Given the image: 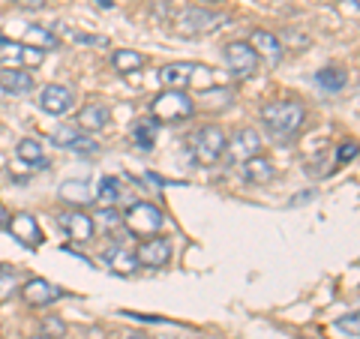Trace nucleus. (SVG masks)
Here are the masks:
<instances>
[{
	"instance_id": "1",
	"label": "nucleus",
	"mask_w": 360,
	"mask_h": 339,
	"mask_svg": "<svg viewBox=\"0 0 360 339\" xmlns=\"http://www.w3.org/2000/svg\"><path fill=\"white\" fill-rule=\"evenodd\" d=\"M303 117H307V108L297 99H274L262 108V123L267 127V132L274 139H288L300 129Z\"/></svg>"
},
{
	"instance_id": "2",
	"label": "nucleus",
	"mask_w": 360,
	"mask_h": 339,
	"mask_svg": "<svg viewBox=\"0 0 360 339\" xmlns=\"http://www.w3.org/2000/svg\"><path fill=\"white\" fill-rule=\"evenodd\" d=\"M153 117L160 123H180V120H189L195 115V103L186 90H174V87H165L160 96L153 99Z\"/></svg>"
},
{
	"instance_id": "3",
	"label": "nucleus",
	"mask_w": 360,
	"mask_h": 339,
	"mask_svg": "<svg viewBox=\"0 0 360 339\" xmlns=\"http://www.w3.org/2000/svg\"><path fill=\"white\" fill-rule=\"evenodd\" d=\"M229 15L217 13V9H205V6H186L184 13L177 15V33L180 37H207V33H217Z\"/></svg>"
},
{
	"instance_id": "4",
	"label": "nucleus",
	"mask_w": 360,
	"mask_h": 339,
	"mask_svg": "<svg viewBox=\"0 0 360 339\" xmlns=\"http://www.w3.org/2000/svg\"><path fill=\"white\" fill-rule=\"evenodd\" d=\"M225 148H229V139L219 127H201L193 139H189V151H193V160L198 165H217L222 156H225Z\"/></svg>"
},
{
	"instance_id": "5",
	"label": "nucleus",
	"mask_w": 360,
	"mask_h": 339,
	"mask_svg": "<svg viewBox=\"0 0 360 339\" xmlns=\"http://www.w3.org/2000/svg\"><path fill=\"white\" fill-rule=\"evenodd\" d=\"M120 222L127 225V231L135 234V237H150V234H160L162 229V210L156 205H148V201H139L127 210V217H120Z\"/></svg>"
},
{
	"instance_id": "6",
	"label": "nucleus",
	"mask_w": 360,
	"mask_h": 339,
	"mask_svg": "<svg viewBox=\"0 0 360 339\" xmlns=\"http://www.w3.org/2000/svg\"><path fill=\"white\" fill-rule=\"evenodd\" d=\"M222 58L234 78H250L258 72V54L250 42H229L222 49Z\"/></svg>"
},
{
	"instance_id": "7",
	"label": "nucleus",
	"mask_w": 360,
	"mask_h": 339,
	"mask_svg": "<svg viewBox=\"0 0 360 339\" xmlns=\"http://www.w3.org/2000/svg\"><path fill=\"white\" fill-rule=\"evenodd\" d=\"M135 262H139L141 267H165L168 262H172V241L162 234H150L144 237V241L135 246Z\"/></svg>"
},
{
	"instance_id": "8",
	"label": "nucleus",
	"mask_w": 360,
	"mask_h": 339,
	"mask_svg": "<svg viewBox=\"0 0 360 339\" xmlns=\"http://www.w3.org/2000/svg\"><path fill=\"white\" fill-rule=\"evenodd\" d=\"M42 58H45L42 49H33V45L0 37V63H6V66H13V63H18V66H39Z\"/></svg>"
},
{
	"instance_id": "9",
	"label": "nucleus",
	"mask_w": 360,
	"mask_h": 339,
	"mask_svg": "<svg viewBox=\"0 0 360 339\" xmlns=\"http://www.w3.org/2000/svg\"><path fill=\"white\" fill-rule=\"evenodd\" d=\"M18 295H21V300H25L27 307L42 309V307H51L54 300H60L63 291L58 286H51L49 279H27L25 286L18 288Z\"/></svg>"
},
{
	"instance_id": "10",
	"label": "nucleus",
	"mask_w": 360,
	"mask_h": 339,
	"mask_svg": "<svg viewBox=\"0 0 360 339\" xmlns=\"http://www.w3.org/2000/svg\"><path fill=\"white\" fill-rule=\"evenodd\" d=\"M72 105H75V96H72L70 87H63V84H45L39 90V108L49 111V115H54V117L66 115Z\"/></svg>"
},
{
	"instance_id": "11",
	"label": "nucleus",
	"mask_w": 360,
	"mask_h": 339,
	"mask_svg": "<svg viewBox=\"0 0 360 339\" xmlns=\"http://www.w3.org/2000/svg\"><path fill=\"white\" fill-rule=\"evenodd\" d=\"M6 231L15 237L21 246H27V250H39L42 246V229L37 225V219L30 217V213H18V217L9 219Z\"/></svg>"
},
{
	"instance_id": "12",
	"label": "nucleus",
	"mask_w": 360,
	"mask_h": 339,
	"mask_svg": "<svg viewBox=\"0 0 360 339\" xmlns=\"http://www.w3.org/2000/svg\"><path fill=\"white\" fill-rule=\"evenodd\" d=\"M58 225L72 237L75 243L90 241V237H94V231H96L94 219H90L87 213H82V210H63V213H58Z\"/></svg>"
},
{
	"instance_id": "13",
	"label": "nucleus",
	"mask_w": 360,
	"mask_h": 339,
	"mask_svg": "<svg viewBox=\"0 0 360 339\" xmlns=\"http://www.w3.org/2000/svg\"><path fill=\"white\" fill-rule=\"evenodd\" d=\"M51 139L58 141V148H66V151H75V153H99V144L94 139L82 135L78 127H58L51 132Z\"/></svg>"
},
{
	"instance_id": "14",
	"label": "nucleus",
	"mask_w": 360,
	"mask_h": 339,
	"mask_svg": "<svg viewBox=\"0 0 360 339\" xmlns=\"http://www.w3.org/2000/svg\"><path fill=\"white\" fill-rule=\"evenodd\" d=\"M103 264L111 270V274H117V276H132L135 267H139V262H135V252L129 250V246H123V243L108 246V250L103 252Z\"/></svg>"
},
{
	"instance_id": "15",
	"label": "nucleus",
	"mask_w": 360,
	"mask_h": 339,
	"mask_svg": "<svg viewBox=\"0 0 360 339\" xmlns=\"http://www.w3.org/2000/svg\"><path fill=\"white\" fill-rule=\"evenodd\" d=\"M225 151H229V160H250V156L262 153V135L250 127L238 129L231 139V148H225Z\"/></svg>"
},
{
	"instance_id": "16",
	"label": "nucleus",
	"mask_w": 360,
	"mask_h": 339,
	"mask_svg": "<svg viewBox=\"0 0 360 339\" xmlns=\"http://www.w3.org/2000/svg\"><path fill=\"white\" fill-rule=\"evenodd\" d=\"M0 90H4V94H13V96L30 94L33 75L25 70V66H6V70H0Z\"/></svg>"
},
{
	"instance_id": "17",
	"label": "nucleus",
	"mask_w": 360,
	"mask_h": 339,
	"mask_svg": "<svg viewBox=\"0 0 360 339\" xmlns=\"http://www.w3.org/2000/svg\"><path fill=\"white\" fill-rule=\"evenodd\" d=\"M198 70H201L198 63H168V66H162V70H160V84H162V87L184 90V87L195 78Z\"/></svg>"
},
{
	"instance_id": "18",
	"label": "nucleus",
	"mask_w": 360,
	"mask_h": 339,
	"mask_svg": "<svg viewBox=\"0 0 360 339\" xmlns=\"http://www.w3.org/2000/svg\"><path fill=\"white\" fill-rule=\"evenodd\" d=\"M250 45L255 49L258 58H264L270 66H276L279 60H283V42H279L274 33H267V30H252Z\"/></svg>"
},
{
	"instance_id": "19",
	"label": "nucleus",
	"mask_w": 360,
	"mask_h": 339,
	"mask_svg": "<svg viewBox=\"0 0 360 339\" xmlns=\"http://www.w3.org/2000/svg\"><path fill=\"white\" fill-rule=\"evenodd\" d=\"M243 177L250 180V184H255V186H264V184H270V180L276 177V168H274V162H270L267 156L255 153V156H250V160H243Z\"/></svg>"
},
{
	"instance_id": "20",
	"label": "nucleus",
	"mask_w": 360,
	"mask_h": 339,
	"mask_svg": "<svg viewBox=\"0 0 360 339\" xmlns=\"http://www.w3.org/2000/svg\"><path fill=\"white\" fill-rule=\"evenodd\" d=\"M58 196H60L63 205H72V207H87L96 201V196L90 192V186L84 180H66V184L58 186Z\"/></svg>"
},
{
	"instance_id": "21",
	"label": "nucleus",
	"mask_w": 360,
	"mask_h": 339,
	"mask_svg": "<svg viewBox=\"0 0 360 339\" xmlns=\"http://www.w3.org/2000/svg\"><path fill=\"white\" fill-rule=\"evenodd\" d=\"M15 156H18L21 162H27L33 172H45V168L51 165L49 156H45V151H42V144L37 139H21L15 144Z\"/></svg>"
},
{
	"instance_id": "22",
	"label": "nucleus",
	"mask_w": 360,
	"mask_h": 339,
	"mask_svg": "<svg viewBox=\"0 0 360 339\" xmlns=\"http://www.w3.org/2000/svg\"><path fill=\"white\" fill-rule=\"evenodd\" d=\"M78 129H84V132H103L108 127V108L105 105H84L82 111H78V123H75Z\"/></svg>"
},
{
	"instance_id": "23",
	"label": "nucleus",
	"mask_w": 360,
	"mask_h": 339,
	"mask_svg": "<svg viewBox=\"0 0 360 339\" xmlns=\"http://www.w3.org/2000/svg\"><path fill=\"white\" fill-rule=\"evenodd\" d=\"M156 132H160V120L156 117H144L132 127V144H139L141 151H150L156 144Z\"/></svg>"
},
{
	"instance_id": "24",
	"label": "nucleus",
	"mask_w": 360,
	"mask_h": 339,
	"mask_svg": "<svg viewBox=\"0 0 360 339\" xmlns=\"http://www.w3.org/2000/svg\"><path fill=\"white\" fill-rule=\"evenodd\" d=\"M111 66H115V72H120V75L139 72L144 66V54L132 51V49H117L115 54H111Z\"/></svg>"
},
{
	"instance_id": "25",
	"label": "nucleus",
	"mask_w": 360,
	"mask_h": 339,
	"mask_svg": "<svg viewBox=\"0 0 360 339\" xmlns=\"http://www.w3.org/2000/svg\"><path fill=\"white\" fill-rule=\"evenodd\" d=\"M21 274L15 267H9V264H0V303L9 300L13 295H18V288H21Z\"/></svg>"
},
{
	"instance_id": "26",
	"label": "nucleus",
	"mask_w": 360,
	"mask_h": 339,
	"mask_svg": "<svg viewBox=\"0 0 360 339\" xmlns=\"http://www.w3.org/2000/svg\"><path fill=\"white\" fill-rule=\"evenodd\" d=\"M315 82H319L324 90H342L348 84V72L340 70V66H328V70H321V72H315Z\"/></svg>"
},
{
	"instance_id": "27",
	"label": "nucleus",
	"mask_w": 360,
	"mask_h": 339,
	"mask_svg": "<svg viewBox=\"0 0 360 339\" xmlns=\"http://www.w3.org/2000/svg\"><path fill=\"white\" fill-rule=\"evenodd\" d=\"M94 196H96V201H103V205L115 207L117 201H120V196H123L120 180L117 177H103V180H99V189L94 192Z\"/></svg>"
},
{
	"instance_id": "28",
	"label": "nucleus",
	"mask_w": 360,
	"mask_h": 339,
	"mask_svg": "<svg viewBox=\"0 0 360 339\" xmlns=\"http://www.w3.org/2000/svg\"><path fill=\"white\" fill-rule=\"evenodd\" d=\"M25 37H27V42H33L42 51L45 49H58V33L49 30V27H42V25H30Z\"/></svg>"
},
{
	"instance_id": "29",
	"label": "nucleus",
	"mask_w": 360,
	"mask_h": 339,
	"mask_svg": "<svg viewBox=\"0 0 360 339\" xmlns=\"http://www.w3.org/2000/svg\"><path fill=\"white\" fill-rule=\"evenodd\" d=\"M90 219H94V225H99V229L111 231V229H117V225H120V213L115 207H103V210H96Z\"/></svg>"
},
{
	"instance_id": "30",
	"label": "nucleus",
	"mask_w": 360,
	"mask_h": 339,
	"mask_svg": "<svg viewBox=\"0 0 360 339\" xmlns=\"http://www.w3.org/2000/svg\"><path fill=\"white\" fill-rule=\"evenodd\" d=\"M39 331H42V336L60 339V336L66 333V324L60 321V315H45V319L39 321Z\"/></svg>"
},
{
	"instance_id": "31",
	"label": "nucleus",
	"mask_w": 360,
	"mask_h": 339,
	"mask_svg": "<svg viewBox=\"0 0 360 339\" xmlns=\"http://www.w3.org/2000/svg\"><path fill=\"white\" fill-rule=\"evenodd\" d=\"M336 331L348 333V339H357L360 336V315L352 312V315H345V319H340V321H336Z\"/></svg>"
},
{
	"instance_id": "32",
	"label": "nucleus",
	"mask_w": 360,
	"mask_h": 339,
	"mask_svg": "<svg viewBox=\"0 0 360 339\" xmlns=\"http://www.w3.org/2000/svg\"><path fill=\"white\" fill-rule=\"evenodd\" d=\"M66 37H70L75 45H108L105 37H90V33H75V30H70Z\"/></svg>"
},
{
	"instance_id": "33",
	"label": "nucleus",
	"mask_w": 360,
	"mask_h": 339,
	"mask_svg": "<svg viewBox=\"0 0 360 339\" xmlns=\"http://www.w3.org/2000/svg\"><path fill=\"white\" fill-rule=\"evenodd\" d=\"M354 156H357V144L354 141H345V144H340V151H336V165L352 162Z\"/></svg>"
},
{
	"instance_id": "34",
	"label": "nucleus",
	"mask_w": 360,
	"mask_h": 339,
	"mask_svg": "<svg viewBox=\"0 0 360 339\" xmlns=\"http://www.w3.org/2000/svg\"><path fill=\"white\" fill-rule=\"evenodd\" d=\"M15 4L21 9H30V13H39V9H45V0H15Z\"/></svg>"
},
{
	"instance_id": "35",
	"label": "nucleus",
	"mask_w": 360,
	"mask_h": 339,
	"mask_svg": "<svg viewBox=\"0 0 360 339\" xmlns=\"http://www.w3.org/2000/svg\"><path fill=\"white\" fill-rule=\"evenodd\" d=\"M9 219H13V213L6 210V205H0V231H6V225H9Z\"/></svg>"
},
{
	"instance_id": "36",
	"label": "nucleus",
	"mask_w": 360,
	"mask_h": 339,
	"mask_svg": "<svg viewBox=\"0 0 360 339\" xmlns=\"http://www.w3.org/2000/svg\"><path fill=\"white\" fill-rule=\"evenodd\" d=\"M94 4L103 6V9H111V6H115V0H94Z\"/></svg>"
},
{
	"instance_id": "37",
	"label": "nucleus",
	"mask_w": 360,
	"mask_h": 339,
	"mask_svg": "<svg viewBox=\"0 0 360 339\" xmlns=\"http://www.w3.org/2000/svg\"><path fill=\"white\" fill-rule=\"evenodd\" d=\"M123 339H148V336H141V333H129V336H123Z\"/></svg>"
},
{
	"instance_id": "38",
	"label": "nucleus",
	"mask_w": 360,
	"mask_h": 339,
	"mask_svg": "<svg viewBox=\"0 0 360 339\" xmlns=\"http://www.w3.org/2000/svg\"><path fill=\"white\" fill-rule=\"evenodd\" d=\"M30 339H51V336H42V333H39V336H30Z\"/></svg>"
},
{
	"instance_id": "39",
	"label": "nucleus",
	"mask_w": 360,
	"mask_h": 339,
	"mask_svg": "<svg viewBox=\"0 0 360 339\" xmlns=\"http://www.w3.org/2000/svg\"><path fill=\"white\" fill-rule=\"evenodd\" d=\"M348 4H352V6H357V0H348Z\"/></svg>"
},
{
	"instance_id": "40",
	"label": "nucleus",
	"mask_w": 360,
	"mask_h": 339,
	"mask_svg": "<svg viewBox=\"0 0 360 339\" xmlns=\"http://www.w3.org/2000/svg\"><path fill=\"white\" fill-rule=\"evenodd\" d=\"M207 4H217V0H207Z\"/></svg>"
}]
</instances>
